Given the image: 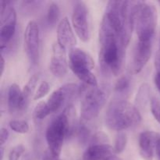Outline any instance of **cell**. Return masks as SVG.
Returning a JSON list of instances; mask_svg holds the SVG:
<instances>
[{
	"instance_id": "cell-9",
	"label": "cell",
	"mask_w": 160,
	"mask_h": 160,
	"mask_svg": "<svg viewBox=\"0 0 160 160\" xmlns=\"http://www.w3.org/2000/svg\"><path fill=\"white\" fill-rule=\"evenodd\" d=\"M24 49L30 62L33 64L37 63L39 56V28L34 20H31L27 24L23 34Z\"/></svg>"
},
{
	"instance_id": "cell-1",
	"label": "cell",
	"mask_w": 160,
	"mask_h": 160,
	"mask_svg": "<svg viewBox=\"0 0 160 160\" xmlns=\"http://www.w3.org/2000/svg\"><path fill=\"white\" fill-rule=\"evenodd\" d=\"M98 61L103 73L117 76L123 68L128 42L123 33L102 17L98 34Z\"/></svg>"
},
{
	"instance_id": "cell-31",
	"label": "cell",
	"mask_w": 160,
	"mask_h": 160,
	"mask_svg": "<svg viewBox=\"0 0 160 160\" xmlns=\"http://www.w3.org/2000/svg\"><path fill=\"white\" fill-rule=\"evenodd\" d=\"M156 155L158 156V159L160 160V136L158 138L157 142H156Z\"/></svg>"
},
{
	"instance_id": "cell-34",
	"label": "cell",
	"mask_w": 160,
	"mask_h": 160,
	"mask_svg": "<svg viewBox=\"0 0 160 160\" xmlns=\"http://www.w3.org/2000/svg\"><path fill=\"white\" fill-rule=\"evenodd\" d=\"M0 153H1V155H0V156H1L0 160H2L3 157H4V148H3V146L0 147Z\"/></svg>"
},
{
	"instance_id": "cell-11",
	"label": "cell",
	"mask_w": 160,
	"mask_h": 160,
	"mask_svg": "<svg viewBox=\"0 0 160 160\" xmlns=\"http://www.w3.org/2000/svg\"><path fill=\"white\" fill-rule=\"evenodd\" d=\"M69 63L67 59V50L57 42L52 46V56L49 70L55 77H63L67 72Z\"/></svg>"
},
{
	"instance_id": "cell-25",
	"label": "cell",
	"mask_w": 160,
	"mask_h": 160,
	"mask_svg": "<svg viewBox=\"0 0 160 160\" xmlns=\"http://www.w3.org/2000/svg\"><path fill=\"white\" fill-rule=\"evenodd\" d=\"M150 108L155 120L160 124V98L158 97H152L150 101Z\"/></svg>"
},
{
	"instance_id": "cell-30",
	"label": "cell",
	"mask_w": 160,
	"mask_h": 160,
	"mask_svg": "<svg viewBox=\"0 0 160 160\" xmlns=\"http://www.w3.org/2000/svg\"><path fill=\"white\" fill-rule=\"evenodd\" d=\"M9 138V131L6 128H2L0 130V145L3 146Z\"/></svg>"
},
{
	"instance_id": "cell-19",
	"label": "cell",
	"mask_w": 160,
	"mask_h": 160,
	"mask_svg": "<svg viewBox=\"0 0 160 160\" xmlns=\"http://www.w3.org/2000/svg\"><path fill=\"white\" fill-rule=\"evenodd\" d=\"M59 17H60V9L59 6L57 3L51 2L47 10V23L51 26H54L59 21Z\"/></svg>"
},
{
	"instance_id": "cell-17",
	"label": "cell",
	"mask_w": 160,
	"mask_h": 160,
	"mask_svg": "<svg viewBox=\"0 0 160 160\" xmlns=\"http://www.w3.org/2000/svg\"><path fill=\"white\" fill-rule=\"evenodd\" d=\"M38 80H39V74H37V73H36V74L32 75V76L30 78V79L28 80L26 85L23 87V90H22V92H23V101H24L26 107L28 106L30 98H31V95H32L34 89H35V87L36 85H37Z\"/></svg>"
},
{
	"instance_id": "cell-18",
	"label": "cell",
	"mask_w": 160,
	"mask_h": 160,
	"mask_svg": "<svg viewBox=\"0 0 160 160\" xmlns=\"http://www.w3.org/2000/svg\"><path fill=\"white\" fill-rule=\"evenodd\" d=\"M150 88L147 83H143L139 87L138 92L135 98V103L137 107H145L149 99Z\"/></svg>"
},
{
	"instance_id": "cell-2",
	"label": "cell",
	"mask_w": 160,
	"mask_h": 160,
	"mask_svg": "<svg viewBox=\"0 0 160 160\" xmlns=\"http://www.w3.org/2000/svg\"><path fill=\"white\" fill-rule=\"evenodd\" d=\"M75 112L73 106L69 105L63 112L50 122L47 128L45 137L48 150L54 159H59L64 140L73 133L76 116Z\"/></svg>"
},
{
	"instance_id": "cell-28",
	"label": "cell",
	"mask_w": 160,
	"mask_h": 160,
	"mask_svg": "<svg viewBox=\"0 0 160 160\" xmlns=\"http://www.w3.org/2000/svg\"><path fill=\"white\" fill-rule=\"evenodd\" d=\"M24 151L25 148L23 145H16L9 152L8 160H19Z\"/></svg>"
},
{
	"instance_id": "cell-20",
	"label": "cell",
	"mask_w": 160,
	"mask_h": 160,
	"mask_svg": "<svg viewBox=\"0 0 160 160\" xmlns=\"http://www.w3.org/2000/svg\"><path fill=\"white\" fill-rule=\"evenodd\" d=\"M128 143V137L124 132H120L117 135L115 139V144H114L113 149L115 153L120 154L124 151L125 148Z\"/></svg>"
},
{
	"instance_id": "cell-3",
	"label": "cell",
	"mask_w": 160,
	"mask_h": 160,
	"mask_svg": "<svg viewBox=\"0 0 160 160\" xmlns=\"http://www.w3.org/2000/svg\"><path fill=\"white\" fill-rule=\"evenodd\" d=\"M142 121L138 108L126 100H114L109 105L105 123L110 130L122 131L133 128Z\"/></svg>"
},
{
	"instance_id": "cell-15",
	"label": "cell",
	"mask_w": 160,
	"mask_h": 160,
	"mask_svg": "<svg viewBox=\"0 0 160 160\" xmlns=\"http://www.w3.org/2000/svg\"><path fill=\"white\" fill-rule=\"evenodd\" d=\"M113 148L108 145H90L83 155V160H106L114 155Z\"/></svg>"
},
{
	"instance_id": "cell-10",
	"label": "cell",
	"mask_w": 160,
	"mask_h": 160,
	"mask_svg": "<svg viewBox=\"0 0 160 160\" xmlns=\"http://www.w3.org/2000/svg\"><path fill=\"white\" fill-rule=\"evenodd\" d=\"M79 88L73 83L65 84L55 90L48 97L46 102L50 114L56 112L63 106L67 100L70 99L77 92H79Z\"/></svg>"
},
{
	"instance_id": "cell-12",
	"label": "cell",
	"mask_w": 160,
	"mask_h": 160,
	"mask_svg": "<svg viewBox=\"0 0 160 160\" xmlns=\"http://www.w3.org/2000/svg\"><path fill=\"white\" fill-rule=\"evenodd\" d=\"M152 52V41H138L134 51L132 60V70L138 73L143 70L148 62Z\"/></svg>"
},
{
	"instance_id": "cell-23",
	"label": "cell",
	"mask_w": 160,
	"mask_h": 160,
	"mask_svg": "<svg viewBox=\"0 0 160 160\" xmlns=\"http://www.w3.org/2000/svg\"><path fill=\"white\" fill-rule=\"evenodd\" d=\"M131 80L128 76H122L119 78L114 86V90L119 94H123L129 89Z\"/></svg>"
},
{
	"instance_id": "cell-22",
	"label": "cell",
	"mask_w": 160,
	"mask_h": 160,
	"mask_svg": "<svg viewBox=\"0 0 160 160\" xmlns=\"http://www.w3.org/2000/svg\"><path fill=\"white\" fill-rule=\"evenodd\" d=\"M9 125L12 131L19 134H26L29 131V125L25 120H11Z\"/></svg>"
},
{
	"instance_id": "cell-4",
	"label": "cell",
	"mask_w": 160,
	"mask_h": 160,
	"mask_svg": "<svg viewBox=\"0 0 160 160\" xmlns=\"http://www.w3.org/2000/svg\"><path fill=\"white\" fill-rule=\"evenodd\" d=\"M157 25V10L154 5L142 1L136 2L134 29L138 41H152Z\"/></svg>"
},
{
	"instance_id": "cell-35",
	"label": "cell",
	"mask_w": 160,
	"mask_h": 160,
	"mask_svg": "<svg viewBox=\"0 0 160 160\" xmlns=\"http://www.w3.org/2000/svg\"><path fill=\"white\" fill-rule=\"evenodd\" d=\"M158 3H159V6H160V1L158 2Z\"/></svg>"
},
{
	"instance_id": "cell-6",
	"label": "cell",
	"mask_w": 160,
	"mask_h": 160,
	"mask_svg": "<svg viewBox=\"0 0 160 160\" xmlns=\"http://www.w3.org/2000/svg\"><path fill=\"white\" fill-rule=\"evenodd\" d=\"M109 92L103 87H92L83 95L81 102V117L84 121H89L98 115L105 106Z\"/></svg>"
},
{
	"instance_id": "cell-33",
	"label": "cell",
	"mask_w": 160,
	"mask_h": 160,
	"mask_svg": "<svg viewBox=\"0 0 160 160\" xmlns=\"http://www.w3.org/2000/svg\"><path fill=\"white\" fill-rule=\"evenodd\" d=\"M106 160H122V159H120L119 157H117V156H116L115 155H112V156H109V157Z\"/></svg>"
},
{
	"instance_id": "cell-7",
	"label": "cell",
	"mask_w": 160,
	"mask_h": 160,
	"mask_svg": "<svg viewBox=\"0 0 160 160\" xmlns=\"http://www.w3.org/2000/svg\"><path fill=\"white\" fill-rule=\"evenodd\" d=\"M0 48L2 52L13 38L17 27V12L13 6H11V2H0Z\"/></svg>"
},
{
	"instance_id": "cell-36",
	"label": "cell",
	"mask_w": 160,
	"mask_h": 160,
	"mask_svg": "<svg viewBox=\"0 0 160 160\" xmlns=\"http://www.w3.org/2000/svg\"><path fill=\"white\" fill-rule=\"evenodd\" d=\"M159 50H160V40H159Z\"/></svg>"
},
{
	"instance_id": "cell-8",
	"label": "cell",
	"mask_w": 160,
	"mask_h": 160,
	"mask_svg": "<svg viewBox=\"0 0 160 160\" xmlns=\"http://www.w3.org/2000/svg\"><path fill=\"white\" fill-rule=\"evenodd\" d=\"M71 21L78 37L82 42H88L90 39L91 28L88 9L84 2H76L73 8Z\"/></svg>"
},
{
	"instance_id": "cell-26",
	"label": "cell",
	"mask_w": 160,
	"mask_h": 160,
	"mask_svg": "<svg viewBox=\"0 0 160 160\" xmlns=\"http://www.w3.org/2000/svg\"><path fill=\"white\" fill-rule=\"evenodd\" d=\"M50 90L49 84L47 81H42L40 84H39L38 88L37 91L35 92L34 95V100H39L45 97L47 94L48 93Z\"/></svg>"
},
{
	"instance_id": "cell-24",
	"label": "cell",
	"mask_w": 160,
	"mask_h": 160,
	"mask_svg": "<svg viewBox=\"0 0 160 160\" xmlns=\"http://www.w3.org/2000/svg\"><path fill=\"white\" fill-rule=\"evenodd\" d=\"M108 143H109L108 136L101 131L94 134L89 140V146L95 145H108Z\"/></svg>"
},
{
	"instance_id": "cell-21",
	"label": "cell",
	"mask_w": 160,
	"mask_h": 160,
	"mask_svg": "<svg viewBox=\"0 0 160 160\" xmlns=\"http://www.w3.org/2000/svg\"><path fill=\"white\" fill-rule=\"evenodd\" d=\"M50 114L46 102H39L34 109V117L36 120H42Z\"/></svg>"
},
{
	"instance_id": "cell-37",
	"label": "cell",
	"mask_w": 160,
	"mask_h": 160,
	"mask_svg": "<svg viewBox=\"0 0 160 160\" xmlns=\"http://www.w3.org/2000/svg\"><path fill=\"white\" fill-rule=\"evenodd\" d=\"M56 160H61V159H56Z\"/></svg>"
},
{
	"instance_id": "cell-13",
	"label": "cell",
	"mask_w": 160,
	"mask_h": 160,
	"mask_svg": "<svg viewBox=\"0 0 160 160\" xmlns=\"http://www.w3.org/2000/svg\"><path fill=\"white\" fill-rule=\"evenodd\" d=\"M56 42L66 50H71L75 48L77 43L76 37L67 17H63L58 23Z\"/></svg>"
},
{
	"instance_id": "cell-5",
	"label": "cell",
	"mask_w": 160,
	"mask_h": 160,
	"mask_svg": "<svg viewBox=\"0 0 160 160\" xmlns=\"http://www.w3.org/2000/svg\"><path fill=\"white\" fill-rule=\"evenodd\" d=\"M69 67L81 81L91 87H97L98 81L92 70L95 62L91 55L79 48H73L69 52Z\"/></svg>"
},
{
	"instance_id": "cell-32",
	"label": "cell",
	"mask_w": 160,
	"mask_h": 160,
	"mask_svg": "<svg viewBox=\"0 0 160 160\" xmlns=\"http://www.w3.org/2000/svg\"><path fill=\"white\" fill-rule=\"evenodd\" d=\"M5 70V59L4 57H3L2 54H1V73H0V75L2 76L3 73H4Z\"/></svg>"
},
{
	"instance_id": "cell-29",
	"label": "cell",
	"mask_w": 160,
	"mask_h": 160,
	"mask_svg": "<svg viewBox=\"0 0 160 160\" xmlns=\"http://www.w3.org/2000/svg\"><path fill=\"white\" fill-rule=\"evenodd\" d=\"M78 138L81 141V142H82V143H85L87 142H89L92 135L90 134V131L87 127L84 126V124H81V126L78 128Z\"/></svg>"
},
{
	"instance_id": "cell-14",
	"label": "cell",
	"mask_w": 160,
	"mask_h": 160,
	"mask_svg": "<svg viewBox=\"0 0 160 160\" xmlns=\"http://www.w3.org/2000/svg\"><path fill=\"white\" fill-rule=\"evenodd\" d=\"M159 136V134L153 131H146L141 133L138 138V145L139 153L142 159L145 160L153 159L154 150Z\"/></svg>"
},
{
	"instance_id": "cell-27",
	"label": "cell",
	"mask_w": 160,
	"mask_h": 160,
	"mask_svg": "<svg viewBox=\"0 0 160 160\" xmlns=\"http://www.w3.org/2000/svg\"><path fill=\"white\" fill-rule=\"evenodd\" d=\"M155 69H156L154 78L155 84L160 93V50L157 52L155 57Z\"/></svg>"
},
{
	"instance_id": "cell-16",
	"label": "cell",
	"mask_w": 160,
	"mask_h": 160,
	"mask_svg": "<svg viewBox=\"0 0 160 160\" xmlns=\"http://www.w3.org/2000/svg\"><path fill=\"white\" fill-rule=\"evenodd\" d=\"M8 106L10 112H16L25 109L23 92L17 84H11L8 91Z\"/></svg>"
}]
</instances>
